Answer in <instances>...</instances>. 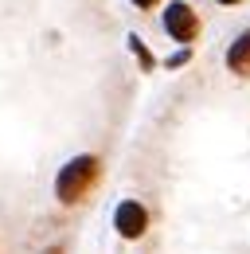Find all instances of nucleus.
I'll use <instances>...</instances> for the list:
<instances>
[{
  "mask_svg": "<svg viewBox=\"0 0 250 254\" xmlns=\"http://www.w3.org/2000/svg\"><path fill=\"white\" fill-rule=\"evenodd\" d=\"M98 172H102V160L94 157V153H82V157L66 160L59 168V176H55V195H59V203H78V199L94 188Z\"/></svg>",
  "mask_w": 250,
  "mask_h": 254,
  "instance_id": "1",
  "label": "nucleus"
},
{
  "mask_svg": "<svg viewBox=\"0 0 250 254\" xmlns=\"http://www.w3.org/2000/svg\"><path fill=\"white\" fill-rule=\"evenodd\" d=\"M164 32L172 35L176 43H184V47H188V43L199 35V16L188 8L184 0H172V4L164 8Z\"/></svg>",
  "mask_w": 250,
  "mask_h": 254,
  "instance_id": "2",
  "label": "nucleus"
},
{
  "mask_svg": "<svg viewBox=\"0 0 250 254\" xmlns=\"http://www.w3.org/2000/svg\"><path fill=\"white\" fill-rule=\"evenodd\" d=\"M114 227L122 239H141L149 231V211L137 203V199H122L118 211H114Z\"/></svg>",
  "mask_w": 250,
  "mask_h": 254,
  "instance_id": "3",
  "label": "nucleus"
},
{
  "mask_svg": "<svg viewBox=\"0 0 250 254\" xmlns=\"http://www.w3.org/2000/svg\"><path fill=\"white\" fill-rule=\"evenodd\" d=\"M227 66L235 70V74H243V78H250V28L235 43H231V51H227Z\"/></svg>",
  "mask_w": 250,
  "mask_h": 254,
  "instance_id": "4",
  "label": "nucleus"
},
{
  "mask_svg": "<svg viewBox=\"0 0 250 254\" xmlns=\"http://www.w3.org/2000/svg\"><path fill=\"white\" fill-rule=\"evenodd\" d=\"M129 51H133V55H137V59H141V66H145V70H153V66H156V59H153V51H149V47H145V39H141V35H137V32L129 35Z\"/></svg>",
  "mask_w": 250,
  "mask_h": 254,
  "instance_id": "5",
  "label": "nucleus"
},
{
  "mask_svg": "<svg viewBox=\"0 0 250 254\" xmlns=\"http://www.w3.org/2000/svg\"><path fill=\"white\" fill-rule=\"evenodd\" d=\"M188 55H191V51H188V47H180L176 55H168V66H184V63H188Z\"/></svg>",
  "mask_w": 250,
  "mask_h": 254,
  "instance_id": "6",
  "label": "nucleus"
},
{
  "mask_svg": "<svg viewBox=\"0 0 250 254\" xmlns=\"http://www.w3.org/2000/svg\"><path fill=\"white\" fill-rule=\"evenodd\" d=\"M133 4H137V8H153L156 0H133Z\"/></svg>",
  "mask_w": 250,
  "mask_h": 254,
  "instance_id": "7",
  "label": "nucleus"
},
{
  "mask_svg": "<svg viewBox=\"0 0 250 254\" xmlns=\"http://www.w3.org/2000/svg\"><path fill=\"white\" fill-rule=\"evenodd\" d=\"M47 254H62V247H51V251H47Z\"/></svg>",
  "mask_w": 250,
  "mask_h": 254,
  "instance_id": "8",
  "label": "nucleus"
},
{
  "mask_svg": "<svg viewBox=\"0 0 250 254\" xmlns=\"http://www.w3.org/2000/svg\"><path fill=\"white\" fill-rule=\"evenodd\" d=\"M215 4H239V0H215Z\"/></svg>",
  "mask_w": 250,
  "mask_h": 254,
  "instance_id": "9",
  "label": "nucleus"
}]
</instances>
